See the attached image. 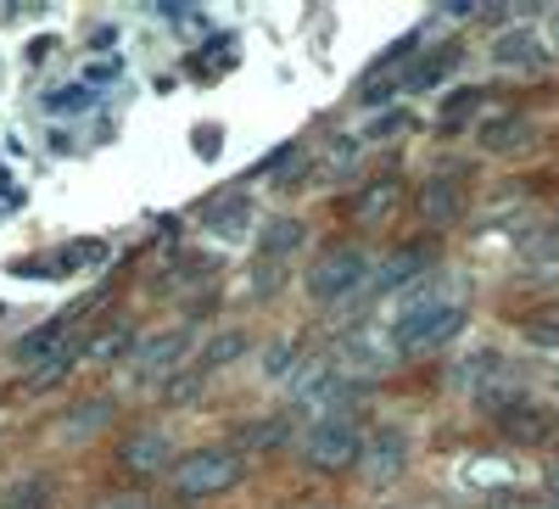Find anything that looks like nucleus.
<instances>
[{
  "instance_id": "26",
  "label": "nucleus",
  "mask_w": 559,
  "mask_h": 509,
  "mask_svg": "<svg viewBox=\"0 0 559 509\" xmlns=\"http://www.w3.org/2000/svg\"><path fill=\"white\" fill-rule=\"evenodd\" d=\"M102 509H152V504L140 498V493H112V498H107Z\"/></svg>"
},
{
  "instance_id": "14",
  "label": "nucleus",
  "mask_w": 559,
  "mask_h": 509,
  "mask_svg": "<svg viewBox=\"0 0 559 509\" xmlns=\"http://www.w3.org/2000/svg\"><path fill=\"white\" fill-rule=\"evenodd\" d=\"M459 62V45H442V51H431V57H419L408 73H403V90H431L448 68Z\"/></svg>"
},
{
  "instance_id": "15",
  "label": "nucleus",
  "mask_w": 559,
  "mask_h": 509,
  "mask_svg": "<svg viewBox=\"0 0 559 509\" xmlns=\"http://www.w3.org/2000/svg\"><path fill=\"white\" fill-rule=\"evenodd\" d=\"M241 353H247V331H218V336L202 347V364H197V369H202V376H213V369L236 364Z\"/></svg>"
},
{
  "instance_id": "12",
  "label": "nucleus",
  "mask_w": 559,
  "mask_h": 509,
  "mask_svg": "<svg viewBox=\"0 0 559 509\" xmlns=\"http://www.w3.org/2000/svg\"><path fill=\"white\" fill-rule=\"evenodd\" d=\"M492 62L498 68H543L548 62V39L537 34V28H503L498 39H492Z\"/></svg>"
},
{
  "instance_id": "11",
  "label": "nucleus",
  "mask_w": 559,
  "mask_h": 509,
  "mask_svg": "<svg viewBox=\"0 0 559 509\" xmlns=\"http://www.w3.org/2000/svg\"><path fill=\"white\" fill-rule=\"evenodd\" d=\"M118 465L134 471V476L174 471V442H168L163 431H134V437H123V448H118Z\"/></svg>"
},
{
  "instance_id": "10",
  "label": "nucleus",
  "mask_w": 559,
  "mask_h": 509,
  "mask_svg": "<svg viewBox=\"0 0 559 509\" xmlns=\"http://www.w3.org/2000/svg\"><path fill=\"white\" fill-rule=\"evenodd\" d=\"M431 263H437L431 241H408V247H397V252L381 263V274H369V292H397V286H408V281H426Z\"/></svg>"
},
{
  "instance_id": "28",
  "label": "nucleus",
  "mask_w": 559,
  "mask_h": 509,
  "mask_svg": "<svg viewBox=\"0 0 559 509\" xmlns=\"http://www.w3.org/2000/svg\"><path fill=\"white\" fill-rule=\"evenodd\" d=\"M548 325H559V303H554V308H548Z\"/></svg>"
},
{
  "instance_id": "24",
  "label": "nucleus",
  "mask_w": 559,
  "mask_h": 509,
  "mask_svg": "<svg viewBox=\"0 0 559 509\" xmlns=\"http://www.w3.org/2000/svg\"><path fill=\"white\" fill-rule=\"evenodd\" d=\"M213 224L224 229V236H241V229H247V202H229L224 213H213Z\"/></svg>"
},
{
  "instance_id": "19",
  "label": "nucleus",
  "mask_w": 559,
  "mask_h": 509,
  "mask_svg": "<svg viewBox=\"0 0 559 509\" xmlns=\"http://www.w3.org/2000/svg\"><path fill=\"white\" fill-rule=\"evenodd\" d=\"M521 252H526V263H554V258H559V218L543 224V229H532Z\"/></svg>"
},
{
  "instance_id": "9",
  "label": "nucleus",
  "mask_w": 559,
  "mask_h": 509,
  "mask_svg": "<svg viewBox=\"0 0 559 509\" xmlns=\"http://www.w3.org/2000/svg\"><path fill=\"white\" fill-rule=\"evenodd\" d=\"M185 347H191V331L185 325H174V331H157L146 347L134 353V376L140 381H168V376H179V364H185Z\"/></svg>"
},
{
  "instance_id": "20",
  "label": "nucleus",
  "mask_w": 559,
  "mask_h": 509,
  "mask_svg": "<svg viewBox=\"0 0 559 509\" xmlns=\"http://www.w3.org/2000/svg\"><path fill=\"white\" fill-rule=\"evenodd\" d=\"M476 107H481V90H459V96L442 107V129H448V134H459V129H464V118H471Z\"/></svg>"
},
{
  "instance_id": "17",
  "label": "nucleus",
  "mask_w": 559,
  "mask_h": 509,
  "mask_svg": "<svg viewBox=\"0 0 559 509\" xmlns=\"http://www.w3.org/2000/svg\"><path fill=\"white\" fill-rule=\"evenodd\" d=\"M202 387H207L202 369H179V376H168V381H163V403H174V409H191V403L202 398Z\"/></svg>"
},
{
  "instance_id": "2",
  "label": "nucleus",
  "mask_w": 559,
  "mask_h": 509,
  "mask_svg": "<svg viewBox=\"0 0 559 509\" xmlns=\"http://www.w3.org/2000/svg\"><path fill=\"white\" fill-rule=\"evenodd\" d=\"M308 292L313 303H331V308L347 303L353 292H369V252L358 241H331L308 269Z\"/></svg>"
},
{
  "instance_id": "3",
  "label": "nucleus",
  "mask_w": 559,
  "mask_h": 509,
  "mask_svg": "<svg viewBox=\"0 0 559 509\" xmlns=\"http://www.w3.org/2000/svg\"><path fill=\"white\" fill-rule=\"evenodd\" d=\"M464 331V308L459 303H419L408 313H397V325H392V347L419 358V353H437L448 347L453 336Z\"/></svg>"
},
{
  "instance_id": "8",
  "label": "nucleus",
  "mask_w": 559,
  "mask_h": 509,
  "mask_svg": "<svg viewBox=\"0 0 559 509\" xmlns=\"http://www.w3.org/2000/svg\"><path fill=\"white\" fill-rule=\"evenodd\" d=\"M414 213L419 224H431V229H448L464 218V185L453 174H431L426 185H419V197H414Z\"/></svg>"
},
{
  "instance_id": "5",
  "label": "nucleus",
  "mask_w": 559,
  "mask_h": 509,
  "mask_svg": "<svg viewBox=\"0 0 559 509\" xmlns=\"http://www.w3.org/2000/svg\"><path fill=\"white\" fill-rule=\"evenodd\" d=\"M487 414H492V426H498L509 442H521V448H537V442H548V431H554V414H548L543 403L521 398V392H498V398L487 403Z\"/></svg>"
},
{
  "instance_id": "23",
  "label": "nucleus",
  "mask_w": 559,
  "mask_h": 509,
  "mask_svg": "<svg viewBox=\"0 0 559 509\" xmlns=\"http://www.w3.org/2000/svg\"><path fill=\"white\" fill-rule=\"evenodd\" d=\"M118 353H129V331H107L96 347H90V364H112Z\"/></svg>"
},
{
  "instance_id": "4",
  "label": "nucleus",
  "mask_w": 559,
  "mask_h": 509,
  "mask_svg": "<svg viewBox=\"0 0 559 509\" xmlns=\"http://www.w3.org/2000/svg\"><path fill=\"white\" fill-rule=\"evenodd\" d=\"M358 459H364V431L347 421V414L308 426V437H302V465H313V471H324V476H342V471L358 465Z\"/></svg>"
},
{
  "instance_id": "6",
  "label": "nucleus",
  "mask_w": 559,
  "mask_h": 509,
  "mask_svg": "<svg viewBox=\"0 0 559 509\" xmlns=\"http://www.w3.org/2000/svg\"><path fill=\"white\" fill-rule=\"evenodd\" d=\"M73 325L79 319L73 313H62V319H51V325H39V331H28L17 347H12V364L17 369H45V364H62V358H79V347H73Z\"/></svg>"
},
{
  "instance_id": "16",
  "label": "nucleus",
  "mask_w": 559,
  "mask_h": 509,
  "mask_svg": "<svg viewBox=\"0 0 559 509\" xmlns=\"http://www.w3.org/2000/svg\"><path fill=\"white\" fill-rule=\"evenodd\" d=\"M364 459H376V471H381V476H397V471L408 465V448H403V437H397V431H381V437H376V448L364 442Z\"/></svg>"
},
{
  "instance_id": "7",
  "label": "nucleus",
  "mask_w": 559,
  "mask_h": 509,
  "mask_svg": "<svg viewBox=\"0 0 559 509\" xmlns=\"http://www.w3.org/2000/svg\"><path fill=\"white\" fill-rule=\"evenodd\" d=\"M403 208V179L397 174H376L364 185V191L347 197V218L364 224V229H376V224H392V213Z\"/></svg>"
},
{
  "instance_id": "18",
  "label": "nucleus",
  "mask_w": 559,
  "mask_h": 509,
  "mask_svg": "<svg viewBox=\"0 0 559 509\" xmlns=\"http://www.w3.org/2000/svg\"><path fill=\"white\" fill-rule=\"evenodd\" d=\"M521 134H532L521 118H492V123L481 129V146H487V152H509V146H521Z\"/></svg>"
},
{
  "instance_id": "1",
  "label": "nucleus",
  "mask_w": 559,
  "mask_h": 509,
  "mask_svg": "<svg viewBox=\"0 0 559 509\" xmlns=\"http://www.w3.org/2000/svg\"><path fill=\"white\" fill-rule=\"evenodd\" d=\"M241 476H247L241 448H197L168 471V493L179 504H202V498H218V493H236Z\"/></svg>"
},
{
  "instance_id": "13",
  "label": "nucleus",
  "mask_w": 559,
  "mask_h": 509,
  "mask_svg": "<svg viewBox=\"0 0 559 509\" xmlns=\"http://www.w3.org/2000/svg\"><path fill=\"white\" fill-rule=\"evenodd\" d=\"M297 247H302V218H274L263 236H258V258H263L269 269H280Z\"/></svg>"
},
{
  "instance_id": "27",
  "label": "nucleus",
  "mask_w": 559,
  "mask_h": 509,
  "mask_svg": "<svg viewBox=\"0 0 559 509\" xmlns=\"http://www.w3.org/2000/svg\"><path fill=\"white\" fill-rule=\"evenodd\" d=\"M543 498H548V509H559V465H548V476H543Z\"/></svg>"
},
{
  "instance_id": "25",
  "label": "nucleus",
  "mask_w": 559,
  "mask_h": 509,
  "mask_svg": "<svg viewBox=\"0 0 559 509\" xmlns=\"http://www.w3.org/2000/svg\"><path fill=\"white\" fill-rule=\"evenodd\" d=\"M403 129H408V118H403V113H392V118H381L376 129H369V141H397Z\"/></svg>"
},
{
  "instance_id": "22",
  "label": "nucleus",
  "mask_w": 559,
  "mask_h": 509,
  "mask_svg": "<svg viewBox=\"0 0 559 509\" xmlns=\"http://www.w3.org/2000/svg\"><path fill=\"white\" fill-rule=\"evenodd\" d=\"M286 431H292V421L280 414V421H263V426H252V431H247V442H252V448H258V442H263V448H280V442H286Z\"/></svg>"
},
{
  "instance_id": "21",
  "label": "nucleus",
  "mask_w": 559,
  "mask_h": 509,
  "mask_svg": "<svg viewBox=\"0 0 559 509\" xmlns=\"http://www.w3.org/2000/svg\"><path fill=\"white\" fill-rule=\"evenodd\" d=\"M17 498H7V509H45V504H51V482H23V487H12Z\"/></svg>"
}]
</instances>
